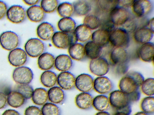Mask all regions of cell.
<instances>
[{
	"label": "cell",
	"mask_w": 154,
	"mask_h": 115,
	"mask_svg": "<svg viewBox=\"0 0 154 115\" xmlns=\"http://www.w3.org/2000/svg\"><path fill=\"white\" fill-rule=\"evenodd\" d=\"M134 0H119V6L125 8L132 6Z\"/></svg>",
	"instance_id": "46"
},
{
	"label": "cell",
	"mask_w": 154,
	"mask_h": 115,
	"mask_svg": "<svg viewBox=\"0 0 154 115\" xmlns=\"http://www.w3.org/2000/svg\"><path fill=\"white\" fill-rule=\"evenodd\" d=\"M133 12L137 17H146L152 12L153 4L150 0H134L132 6Z\"/></svg>",
	"instance_id": "10"
},
{
	"label": "cell",
	"mask_w": 154,
	"mask_h": 115,
	"mask_svg": "<svg viewBox=\"0 0 154 115\" xmlns=\"http://www.w3.org/2000/svg\"><path fill=\"white\" fill-rule=\"evenodd\" d=\"M72 58L68 55L60 54L55 58L54 66L56 69L61 72L68 71L73 66Z\"/></svg>",
	"instance_id": "21"
},
{
	"label": "cell",
	"mask_w": 154,
	"mask_h": 115,
	"mask_svg": "<svg viewBox=\"0 0 154 115\" xmlns=\"http://www.w3.org/2000/svg\"><path fill=\"white\" fill-rule=\"evenodd\" d=\"M116 26L109 19L102 24L101 28L110 34L116 28Z\"/></svg>",
	"instance_id": "44"
},
{
	"label": "cell",
	"mask_w": 154,
	"mask_h": 115,
	"mask_svg": "<svg viewBox=\"0 0 154 115\" xmlns=\"http://www.w3.org/2000/svg\"><path fill=\"white\" fill-rule=\"evenodd\" d=\"M84 47L86 57L91 60L101 56L103 48L92 41L87 42Z\"/></svg>",
	"instance_id": "25"
},
{
	"label": "cell",
	"mask_w": 154,
	"mask_h": 115,
	"mask_svg": "<svg viewBox=\"0 0 154 115\" xmlns=\"http://www.w3.org/2000/svg\"><path fill=\"white\" fill-rule=\"evenodd\" d=\"M110 105L116 112H121L130 114L131 104L133 102L131 94L126 93L120 90H114L109 97Z\"/></svg>",
	"instance_id": "1"
},
{
	"label": "cell",
	"mask_w": 154,
	"mask_h": 115,
	"mask_svg": "<svg viewBox=\"0 0 154 115\" xmlns=\"http://www.w3.org/2000/svg\"><path fill=\"white\" fill-rule=\"evenodd\" d=\"M114 115H130V114L121 112H116Z\"/></svg>",
	"instance_id": "53"
},
{
	"label": "cell",
	"mask_w": 154,
	"mask_h": 115,
	"mask_svg": "<svg viewBox=\"0 0 154 115\" xmlns=\"http://www.w3.org/2000/svg\"><path fill=\"white\" fill-rule=\"evenodd\" d=\"M57 77L56 74L52 71H45L41 75L40 81L44 87L51 88L54 87L56 84Z\"/></svg>",
	"instance_id": "33"
},
{
	"label": "cell",
	"mask_w": 154,
	"mask_h": 115,
	"mask_svg": "<svg viewBox=\"0 0 154 115\" xmlns=\"http://www.w3.org/2000/svg\"><path fill=\"white\" fill-rule=\"evenodd\" d=\"M57 26L60 31L70 33L74 31L76 27V23L71 17L62 18L58 22Z\"/></svg>",
	"instance_id": "31"
},
{
	"label": "cell",
	"mask_w": 154,
	"mask_h": 115,
	"mask_svg": "<svg viewBox=\"0 0 154 115\" xmlns=\"http://www.w3.org/2000/svg\"><path fill=\"white\" fill-rule=\"evenodd\" d=\"M83 24L91 30H95L101 25V22L96 15L89 13L86 15L83 19Z\"/></svg>",
	"instance_id": "36"
},
{
	"label": "cell",
	"mask_w": 154,
	"mask_h": 115,
	"mask_svg": "<svg viewBox=\"0 0 154 115\" xmlns=\"http://www.w3.org/2000/svg\"><path fill=\"white\" fill-rule=\"evenodd\" d=\"M153 35L154 32L145 25L137 28L134 32L133 37L137 43L143 44L150 42Z\"/></svg>",
	"instance_id": "18"
},
{
	"label": "cell",
	"mask_w": 154,
	"mask_h": 115,
	"mask_svg": "<svg viewBox=\"0 0 154 115\" xmlns=\"http://www.w3.org/2000/svg\"><path fill=\"white\" fill-rule=\"evenodd\" d=\"M89 69L91 72L95 75L98 77L104 76L108 72L109 65L106 58L100 56L91 60Z\"/></svg>",
	"instance_id": "9"
},
{
	"label": "cell",
	"mask_w": 154,
	"mask_h": 115,
	"mask_svg": "<svg viewBox=\"0 0 154 115\" xmlns=\"http://www.w3.org/2000/svg\"><path fill=\"white\" fill-rule=\"evenodd\" d=\"M58 5L59 1L57 0H42L40 6L45 13H50L57 10Z\"/></svg>",
	"instance_id": "41"
},
{
	"label": "cell",
	"mask_w": 154,
	"mask_h": 115,
	"mask_svg": "<svg viewBox=\"0 0 154 115\" xmlns=\"http://www.w3.org/2000/svg\"><path fill=\"white\" fill-rule=\"evenodd\" d=\"M2 115H20L17 111L14 109H8L5 111Z\"/></svg>",
	"instance_id": "48"
},
{
	"label": "cell",
	"mask_w": 154,
	"mask_h": 115,
	"mask_svg": "<svg viewBox=\"0 0 154 115\" xmlns=\"http://www.w3.org/2000/svg\"><path fill=\"white\" fill-rule=\"evenodd\" d=\"M109 42L115 47L127 48L130 43L129 33L122 27L116 28L109 34Z\"/></svg>",
	"instance_id": "4"
},
{
	"label": "cell",
	"mask_w": 154,
	"mask_h": 115,
	"mask_svg": "<svg viewBox=\"0 0 154 115\" xmlns=\"http://www.w3.org/2000/svg\"><path fill=\"white\" fill-rule=\"evenodd\" d=\"M141 90L144 94L148 96L154 95V78H148L144 79L140 86Z\"/></svg>",
	"instance_id": "39"
},
{
	"label": "cell",
	"mask_w": 154,
	"mask_h": 115,
	"mask_svg": "<svg viewBox=\"0 0 154 115\" xmlns=\"http://www.w3.org/2000/svg\"><path fill=\"white\" fill-rule=\"evenodd\" d=\"M94 82V80L91 75L82 73L75 78V86L82 92H88L93 88Z\"/></svg>",
	"instance_id": "14"
},
{
	"label": "cell",
	"mask_w": 154,
	"mask_h": 115,
	"mask_svg": "<svg viewBox=\"0 0 154 115\" xmlns=\"http://www.w3.org/2000/svg\"><path fill=\"white\" fill-rule=\"evenodd\" d=\"M23 1L26 4L31 6L36 5L39 1L38 0H23Z\"/></svg>",
	"instance_id": "50"
},
{
	"label": "cell",
	"mask_w": 154,
	"mask_h": 115,
	"mask_svg": "<svg viewBox=\"0 0 154 115\" xmlns=\"http://www.w3.org/2000/svg\"><path fill=\"white\" fill-rule=\"evenodd\" d=\"M73 33L77 41L85 42L89 40L91 37V30L84 24L76 27Z\"/></svg>",
	"instance_id": "29"
},
{
	"label": "cell",
	"mask_w": 154,
	"mask_h": 115,
	"mask_svg": "<svg viewBox=\"0 0 154 115\" xmlns=\"http://www.w3.org/2000/svg\"><path fill=\"white\" fill-rule=\"evenodd\" d=\"M95 115H111L110 114L106 111H100L96 113Z\"/></svg>",
	"instance_id": "51"
},
{
	"label": "cell",
	"mask_w": 154,
	"mask_h": 115,
	"mask_svg": "<svg viewBox=\"0 0 154 115\" xmlns=\"http://www.w3.org/2000/svg\"><path fill=\"white\" fill-rule=\"evenodd\" d=\"M93 99L92 95L88 92H81L76 96L75 103L79 108L87 110L92 106Z\"/></svg>",
	"instance_id": "22"
},
{
	"label": "cell",
	"mask_w": 154,
	"mask_h": 115,
	"mask_svg": "<svg viewBox=\"0 0 154 115\" xmlns=\"http://www.w3.org/2000/svg\"><path fill=\"white\" fill-rule=\"evenodd\" d=\"M75 76L71 72H62L57 76V83L63 90H70L75 86Z\"/></svg>",
	"instance_id": "16"
},
{
	"label": "cell",
	"mask_w": 154,
	"mask_h": 115,
	"mask_svg": "<svg viewBox=\"0 0 154 115\" xmlns=\"http://www.w3.org/2000/svg\"><path fill=\"white\" fill-rule=\"evenodd\" d=\"M25 99L22 95L15 90L11 91L7 97V102L9 105L14 108H18L25 103Z\"/></svg>",
	"instance_id": "30"
},
{
	"label": "cell",
	"mask_w": 154,
	"mask_h": 115,
	"mask_svg": "<svg viewBox=\"0 0 154 115\" xmlns=\"http://www.w3.org/2000/svg\"><path fill=\"white\" fill-rule=\"evenodd\" d=\"M140 108L142 111L149 114L154 112V97L147 96L143 98L140 103Z\"/></svg>",
	"instance_id": "37"
},
{
	"label": "cell",
	"mask_w": 154,
	"mask_h": 115,
	"mask_svg": "<svg viewBox=\"0 0 154 115\" xmlns=\"http://www.w3.org/2000/svg\"><path fill=\"white\" fill-rule=\"evenodd\" d=\"M109 58L112 65L116 67L128 65L129 55L125 49L115 47L111 51Z\"/></svg>",
	"instance_id": "11"
},
{
	"label": "cell",
	"mask_w": 154,
	"mask_h": 115,
	"mask_svg": "<svg viewBox=\"0 0 154 115\" xmlns=\"http://www.w3.org/2000/svg\"><path fill=\"white\" fill-rule=\"evenodd\" d=\"M26 15L24 8L19 5H13L10 7L6 14L7 19L14 24L22 22L25 19Z\"/></svg>",
	"instance_id": "12"
},
{
	"label": "cell",
	"mask_w": 154,
	"mask_h": 115,
	"mask_svg": "<svg viewBox=\"0 0 154 115\" xmlns=\"http://www.w3.org/2000/svg\"><path fill=\"white\" fill-rule=\"evenodd\" d=\"M7 102L6 95L4 93L0 92V109L5 107Z\"/></svg>",
	"instance_id": "47"
},
{
	"label": "cell",
	"mask_w": 154,
	"mask_h": 115,
	"mask_svg": "<svg viewBox=\"0 0 154 115\" xmlns=\"http://www.w3.org/2000/svg\"><path fill=\"white\" fill-rule=\"evenodd\" d=\"M58 15L62 18L70 17L73 13L72 4L64 2L59 4L57 9Z\"/></svg>",
	"instance_id": "35"
},
{
	"label": "cell",
	"mask_w": 154,
	"mask_h": 115,
	"mask_svg": "<svg viewBox=\"0 0 154 115\" xmlns=\"http://www.w3.org/2000/svg\"><path fill=\"white\" fill-rule=\"evenodd\" d=\"M134 115H150V114L142 111L136 113Z\"/></svg>",
	"instance_id": "52"
},
{
	"label": "cell",
	"mask_w": 154,
	"mask_h": 115,
	"mask_svg": "<svg viewBox=\"0 0 154 115\" xmlns=\"http://www.w3.org/2000/svg\"><path fill=\"white\" fill-rule=\"evenodd\" d=\"M20 41L18 35L13 31H5L0 35V45L6 50L11 51L17 48Z\"/></svg>",
	"instance_id": "7"
},
{
	"label": "cell",
	"mask_w": 154,
	"mask_h": 115,
	"mask_svg": "<svg viewBox=\"0 0 154 115\" xmlns=\"http://www.w3.org/2000/svg\"><path fill=\"white\" fill-rule=\"evenodd\" d=\"M113 87L112 82L106 76H99L94 80L93 88L97 92L101 94L104 95L110 92Z\"/></svg>",
	"instance_id": "15"
},
{
	"label": "cell",
	"mask_w": 154,
	"mask_h": 115,
	"mask_svg": "<svg viewBox=\"0 0 154 115\" xmlns=\"http://www.w3.org/2000/svg\"><path fill=\"white\" fill-rule=\"evenodd\" d=\"M14 90L21 94L26 100L31 98L34 90L31 86L27 84L17 85L15 87Z\"/></svg>",
	"instance_id": "42"
},
{
	"label": "cell",
	"mask_w": 154,
	"mask_h": 115,
	"mask_svg": "<svg viewBox=\"0 0 154 115\" xmlns=\"http://www.w3.org/2000/svg\"><path fill=\"white\" fill-rule=\"evenodd\" d=\"M145 26L154 32V18L148 21Z\"/></svg>",
	"instance_id": "49"
},
{
	"label": "cell",
	"mask_w": 154,
	"mask_h": 115,
	"mask_svg": "<svg viewBox=\"0 0 154 115\" xmlns=\"http://www.w3.org/2000/svg\"><path fill=\"white\" fill-rule=\"evenodd\" d=\"M109 105V97L104 94L98 95L93 99L92 106L99 112L105 111Z\"/></svg>",
	"instance_id": "34"
},
{
	"label": "cell",
	"mask_w": 154,
	"mask_h": 115,
	"mask_svg": "<svg viewBox=\"0 0 154 115\" xmlns=\"http://www.w3.org/2000/svg\"><path fill=\"white\" fill-rule=\"evenodd\" d=\"M51 40L54 46L57 48L63 49H68L77 41L73 31L70 33L60 31L55 32Z\"/></svg>",
	"instance_id": "3"
},
{
	"label": "cell",
	"mask_w": 154,
	"mask_h": 115,
	"mask_svg": "<svg viewBox=\"0 0 154 115\" xmlns=\"http://www.w3.org/2000/svg\"><path fill=\"white\" fill-rule=\"evenodd\" d=\"M26 14L29 20L34 22H41L45 17V13L42 7L37 5L29 7L26 11Z\"/></svg>",
	"instance_id": "23"
},
{
	"label": "cell",
	"mask_w": 154,
	"mask_h": 115,
	"mask_svg": "<svg viewBox=\"0 0 154 115\" xmlns=\"http://www.w3.org/2000/svg\"><path fill=\"white\" fill-rule=\"evenodd\" d=\"M144 78L140 72L132 71L127 72L119 81L120 90L130 94L139 90Z\"/></svg>",
	"instance_id": "2"
},
{
	"label": "cell",
	"mask_w": 154,
	"mask_h": 115,
	"mask_svg": "<svg viewBox=\"0 0 154 115\" xmlns=\"http://www.w3.org/2000/svg\"><path fill=\"white\" fill-rule=\"evenodd\" d=\"M25 51L29 57H38L45 51V46L43 41L39 38H33L29 39L24 46Z\"/></svg>",
	"instance_id": "5"
},
{
	"label": "cell",
	"mask_w": 154,
	"mask_h": 115,
	"mask_svg": "<svg viewBox=\"0 0 154 115\" xmlns=\"http://www.w3.org/2000/svg\"><path fill=\"white\" fill-rule=\"evenodd\" d=\"M42 115H60V111L56 104L51 102H46L42 107Z\"/></svg>",
	"instance_id": "40"
},
{
	"label": "cell",
	"mask_w": 154,
	"mask_h": 115,
	"mask_svg": "<svg viewBox=\"0 0 154 115\" xmlns=\"http://www.w3.org/2000/svg\"><path fill=\"white\" fill-rule=\"evenodd\" d=\"M24 115H42L41 109L37 106H30L25 110Z\"/></svg>",
	"instance_id": "43"
},
{
	"label": "cell",
	"mask_w": 154,
	"mask_h": 115,
	"mask_svg": "<svg viewBox=\"0 0 154 115\" xmlns=\"http://www.w3.org/2000/svg\"><path fill=\"white\" fill-rule=\"evenodd\" d=\"M69 56L72 59L77 61H81L86 57L84 45L81 43H76L68 48Z\"/></svg>",
	"instance_id": "26"
},
{
	"label": "cell",
	"mask_w": 154,
	"mask_h": 115,
	"mask_svg": "<svg viewBox=\"0 0 154 115\" xmlns=\"http://www.w3.org/2000/svg\"><path fill=\"white\" fill-rule=\"evenodd\" d=\"M109 33L103 29H98L92 34V41L103 48L109 42Z\"/></svg>",
	"instance_id": "27"
},
{
	"label": "cell",
	"mask_w": 154,
	"mask_h": 115,
	"mask_svg": "<svg viewBox=\"0 0 154 115\" xmlns=\"http://www.w3.org/2000/svg\"><path fill=\"white\" fill-rule=\"evenodd\" d=\"M48 99L51 102L56 104L62 103L65 98L63 90L58 86L52 87L47 91Z\"/></svg>",
	"instance_id": "28"
},
{
	"label": "cell",
	"mask_w": 154,
	"mask_h": 115,
	"mask_svg": "<svg viewBox=\"0 0 154 115\" xmlns=\"http://www.w3.org/2000/svg\"><path fill=\"white\" fill-rule=\"evenodd\" d=\"M129 11L119 6L109 12V19L116 26H122L131 17Z\"/></svg>",
	"instance_id": "6"
},
{
	"label": "cell",
	"mask_w": 154,
	"mask_h": 115,
	"mask_svg": "<svg viewBox=\"0 0 154 115\" xmlns=\"http://www.w3.org/2000/svg\"><path fill=\"white\" fill-rule=\"evenodd\" d=\"M36 34L42 40L47 41L51 39L55 33L53 26L48 22H43L37 27Z\"/></svg>",
	"instance_id": "19"
},
{
	"label": "cell",
	"mask_w": 154,
	"mask_h": 115,
	"mask_svg": "<svg viewBox=\"0 0 154 115\" xmlns=\"http://www.w3.org/2000/svg\"><path fill=\"white\" fill-rule=\"evenodd\" d=\"M154 55V45L153 43L150 42L142 44L137 51L138 58L145 62L153 61Z\"/></svg>",
	"instance_id": "17"
},
{
	"label": "cell",
	"mask_w": 154,
	"mask_h": 115,
	"mask_svg": "<svg viewBox=\"0 0 154 115\" xmlns=\"http://www.w3.org/2000/svg\"><path fill=\"white\" fill-rule=\"evenodd\" d=\"M31 98L35 104L42 105L46 102L48 99L47 91L43 88H36L34 90Z\"/></svg>",
	"instance_id": "32"
},
{
	"label": "cell",
	"mask_w": 154,
	"mask_h": 115,
	"mask_svg": "<svg viewBox=\"0 0 154 115\" xmlns=\"http://www.w3.org/2000/svg\"><path fill=\"white\" fill-rule=\"evenodd\" d=\"M97 3L98 7L102 11L110 12L119 6V0H97Z\"/></svg>",
	"instance_id": "38"
},
{
	"label": "cell",
	"mask_w": 154,
	"mask_h": 115,
	"mask_svg": "<svg viewBox=\"0 0 154 115\" xmlns=\"http://www.w3.org/2000/svg\"><path fill=\"white\" fill-rule=\"evenodd\" d=\"M72 4L73 15L76 16H86L89 13L92 9V5L90 1L77 0L73 2Z\"/></svg>",
	"instance_id": "20"
},
{
	"label": "cell",
	"mask_w": 154,
	"mask_h": 115,
	"mask_svg": "<svg viewBox=\"0 0 154 115\" xmlns=\"http://www.w3.org/2000/svg\"><path fill=\"white\" fill-rule=\"evenodd\" d=\"M8 58L11 65L14 67H18L22 66L26 63L27 55L25 50L17 48L10 52Z\"/></svg>",
	"instance_id": "13"
},
{
	"label": "cell",
	"mask_w": 154,
	"mask_h": 115,
	"mask_svg": "<svg viewBox=\"0 0 154 115\" xmlns=\"http://www.w3.org/2000/svg\"><path fill=\"white\" fill-rule=\"evenodd\" d=\"M8 7L6 3L0 0V19H2L6 14Z\"/></svg>",
	"instance_id": "45"
},
{
	"label": "cell",
	"mask_w": 154,
	"mask_h": 115,
	"mask_svg": "<svg viewBox=\"0 0 154 115\" xmlns=\"http://www.w3.org/2000/svg\"><path fill=\"white\" fill-rule=\"evenodd\" d=\"M14 81L19 84H29L33 78V74L29 67L21 66L16 68L12 73Z\"/></svg>",
	"instance_id": "8"
},
{
	"label": "cell",
	"mask_w": 154,
	"mask_h": 115,
	"mask_svg": "<svg viewBox=\"0 0 154 115\" xmlns=\"http://www.w3.org/2000/svg\"><path fill=\"white\" fill-rule=\"evenodd\" d=\"M55 58L51 54L48 52H43L38 57L37 64L38 68L42 70H49L54 65Z\"/></svg>",
	"instance_id": "24"
}]
</instances>
